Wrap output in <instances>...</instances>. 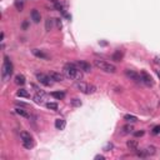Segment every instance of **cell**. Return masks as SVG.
Returning a JSON list of instances; mask_svg holds the SVG:
<instances>
[{
    "mask_svg": "<svg viewBox=\"0 0 160 160\" xmlns=\"http://www.w3.org/2000/svg\"><path fill=\"white\" fill-rule=\"evenodd\" d=\"M64 75H65L68 79L75 80V81H79V80L83 78L81 70H80L75 64H71V63H68L64 65Z\"/></svg>",
    "mask_w": 160,
    "mask_h": 160,
    "instance_id": "1",
    "label": "cell"
},
{
    "mask_svg": "<svg viewBox=\"0 0 160 160\" xmlns=\"http://www.w3.org/2000/svg\"><path fill=\"white\" fill-rule=\"evenodd\" d=\"M11 74H13V64L11 60L9 59V56H4V63H3V68H1V77L4 79V81L8 80Z\"/></svg>",
    "mask_w": 160,
    "mask_h": 160,
    "instance_id": "2",
    "label": "cell"
},
{
    "mask_svg": "<svg viewBox=\"0 0 160 160\" xmlns=\"http://www.w3.org/2000/svg\"><path fill=\"white\" fill-rule=\"evenodd\" d=\"M94 65L98 68V69H100L103 71H105V73H110V74H113V73H115L116 71V68L115 65H113V64H110L108 62H105V60H100V59H98V60H94Z\"/></svg>",
    "mask_w": 160,
    "mask_h": 160,
    "instance_id": "3",
    "label": "cell"
},
{
    "mask_svg": "<svg viewBox=\"0 0 160 160\" xmlns=\"http://www.w3.org/2000/svg\"><path fill=\"white\" fill-rule=\"evenodd\" d=\"M20 138H21V142H23V145H24L25 149H31L34 146V140H33V136L26 131H21L20 133Z\"/></svg>",
    "mask_w": 160,
    "mask_h": 160,
    "instance_id": "4",
    "label": "cell"
},
{
    "mask_svg": "<svg viewBox=\"0 0 160 160\" xmlns=\"http://www.w3.org/2000/svg\"><path fill=\"white\" fill-rule=\"evenodd\" d=\"M77 88L81 91V93L84 94H93L96 91V88H95L94 85H88V84L85 83H81V81H78L77 83Z\"/></svg>",
    "mask_w": 160,
    "mask_h": 160,
    "instance_id": "5",
    "label": "cell"
},
{
    "mask_svg": "<svg viewBox=\"0 0 160 160\" xmlns=\"http://www.w3.org/2000/svg\"><path fill=\"white\" fill-rule=\"evenodd\" d=\"M140 79H142V83H144L146 86H153L154 85V80L151 78V75L145 70L140 71Z\"/></svg>",
    "mask_w": 160,
    "mask_h": 160,
    "instance_id": "6",
    "label": "cell"
},
{
    "mask_svg": "<svg viewBox=\"0 0 160 160\" xmlns=\"http://www.w3.org/2000/svg\"><path fill=\"white\" fill-rule=\"evenodd\" d=\"M36 79H38V81H39L40 84H43L44 86H50L53 84L51 78L49 77V75L43 74V73H38L36 74Z\"/></svg>",
    "mask_w": 160,
    "mask_h": 160,
    "instance_id": "7",
    "label": "cell"
},
{
    "mask_svg": "<svg viewBox=\"0 0 160 160\" xmlns=\"http://www.w3.org/2000/svg\"><path fill=\"white\" fill-rule=\"evenodd\" d=\"M75 65H77L81 71H84V73H90L91 71V65L88 62H85V60H78Z\"/></svg>",
    "mask_w": 160,
    "mask_h": 160,
    "instance_id": "8",
    "label": "cell"
},
{
    "mask_svg": "<svg viewBox=\"0 0 160 160\" xmlns=\"http://www.w3.org/2000/svg\"><path fill=\"white\" fill-rule=\"evenodd\" d=\"M125 75L130 79V80H134V81H140L142 83V79H140V75L136 73V71H134V70H131V69H126L125 70Z\"/></svg>",
    "mask_w": 160,
    "mask_h": 160,
    "instance_id": "9",
    "label": "cell"
},
{
    "mask_svg": "<svg viewBox=\"0 0 160 160\" xmlns=\"http://www.w3.org/2000/svg\"><path fill=\"white\" fill-rule=\"evenodd\" d=\"M34 101L36 103V104H44L45 103V93L41 90H38V94L34 96Z\"/></svg>",
    "mask_w": 160,
    "mask_h": 160,
    "instance_id": "10",
    "label": "cell"
},
{
    "mask_svg": "<svg viewBox=\"0 0 160 160\" xmlns=\"http://www.w3.org/2000/svg\"><path fill=\"white\" fill-rule=\"evenodd\" d=\"M31 53H33L34 56H36V58H39V59H43V60H48L49 59V56L45 54L43 50H39V49H33Z\"/></svg>",
    "mask_w": 160,
    "mask_h": 160,
    "instance_id": "11",
    "label": "cell"
},
{
    "mask_svg": "<svg viewBox=\"0 0 160 160\" xmlns=\"http://www.w3.org/2000/svg\"><path fill=\"white\" fill-rule=\"evenodd\" d=\"M49 77L51 78V80H53V81H56V83H59V81H63V80H64V75H62L60 73H56V71H51Z\"/></svg>",
    "mask_w": 160,
    "mask_h": 160,
    "instance_id": "12",
    "label": "cell"
},
{
    "mask_svg": "<svg viewBox=\"0 0 160 160\" xmlns=\"http://www.w3.org/2000/svg\"><path fill=\"white\" fill-rule=\"evenodd\" d=\"M30 18H31V20L34 23H39L41 20V15H40V13L36 9H33L31 10V13H30Z\"/></svg>",
    "mask_w": 160,
    "mask_h": 160,
    "instance_id": "13",
    "label": "cell"
},
{
    "mask_svg": "<svg viewBox=\"0 0 160 160\" xmlns=\"http://www.w3.org/2000/svg\"><path fill=\"white\" fill-rule=\"evenodd\" d=\"M143 151H144V154H145V157H151V155H154L157 153V148L154 145H148Z\"/></svg>",
    "mask_w": 160,
    "mask_h": 160,
    "instance_id": "14",
    "label": "cell"
},
{
    "mask_svg": "<svg viewBox=\"0 0 160 160\" xmlns=\"http://www.w3.org/2000/svg\"><path fill=\"white\" fill-rule=\"evenodd\" d=\"M55 128L58 129V130H64V129H65V126H66V121L64 120V119H56L55 120Z\"/></svg>",
    "mask_w": 160,
    "mask_h": 160,
    "instance_id": "15",
    "label": "cell"
},
{
    "mask_svg": "<svg viewBox=\"0 0 160 160\" xmlns=\"http://www.w3.org/2000/svg\"><path fill=\"white\" fill-rule=\"evenodd\" d=\"M126 146L129 148L130 150H138V148H139V143H138V140H128L126 142Z\"/></svg>",
    "mask_w": 160,
    "mask_h": 160,
    "instance_id": "16",
    "label": "cell"
},
{
    "mask_svg": "<svg viewBox=\"0 0 160 160\" xmlns=\"http://www.w3.org/2000/svg\"><path fill=\"white\" fill-rule=\"evenodd\" d=\"M51 96L55 98V99H58V100H62V99L65 98V93H64V91H53Z\"/></svg>",
    "mask_w": 160,
    "mask_h": 160,
    "instance_id": "17",
    "label": "cell"
},
{
    "mask_svg": "<svg viewBox=\"0 0 160 160\" xmlns=\"http://www.w3.org/2000/svg\"><path fill=\"white\" fill-rule=\"evenodd\" d=\"M14 6H15V9H16V10L21 11L23 9H24V0H15Z\"/></svg>",
    "mask_w": 160,
    "mask_h": 160,
    "instance_id": "18",
    "label": "cell"
},
{
    "mask_svg": "<svg viewBox=\"0 0 160 160\" xmlns=\"http://www.w3.org/2000/svg\"><path fill=\"white\" fill-rule=\"evenodd\" d=\"M15 83L18 84V85H24L25 84V77L21 74H18L16 77H15Z\"/></svg>",
    "mask_w": 160,
    "mask_h": 160,
    "instance_id": "19",
    "label": "cell"
},
{
    "mask_svg": "<svg viewBox=\"0 0 160 160\" xmlns=\"http://www.w3.org/2000/svg\"><path fill=\"white\" fill-rule=\"evenodd\" d=\"M53 23H54V20H53L51 18H48L46 20H45V30H46V31H50L53 29Z\"/></svg>",
    "mask_w": 160,
    "mask_h": 160,
    "instance_id": "20",
    "label": "cell"
},
{
    "mask_svg": "<svg viewBox=\"0 0 160 160\" xmlns=\"http://www.w3.org/2000/svg\"><path fill=\"white\" fill-rule=\"evenodd\" d=\"M16 95H18V96H20V98H29L30 96V94L25 89H19L16 91Z\"/></svg>",
    "mask_w": 160,
    "mask_h": 160,
    "instance_id": "21",
    "label": "cell"
},
{
    "mask_svg": "<svg viewBox=\"0 0 160 160\" xmlns=\"http://www.w3.org/2000/svg\"><path fill=\"white\" fill-rule=\"evenodd\" d=\"M124 119L128 121V123H135V121H138V118L135 115H130V114H126V115L124 116Z\"/></svg>",
    "mask_w": 160,
    "mask_h": 160,
    "instance_id": "22",
    "label": "cell"
},
{
    "mask_svg": "<svg viewBox=\"0 0 160 160\" xmlns=\"http://www.w3.org/2000/svg\"><path fill=\"white\" fill-rule=\"evenodd\" d=\"M111 58H113V60H114V62H120V60L123 59V53H120L119 50H118L116 53H114Z\"/></svg>",
    "mask_w": 160,
    "mask_h": 160,
    "instance_id": "23",
    "label": "cell"
},
{
    "mask_svg": "<svg viewBox=\"0 0 160 160\" xmlns=\"http://www.w3.org/2000/svg\"><path fill=\"white\" fill-rule=\"evenodd\" d=\"M133 126L131 125H125V126H123V129H121V133L123 134H130V133H133Z\"/></svg>",
    "mask_w": 160,
    "mask_h": 160,
    "instance_id": "24",
    "label": "cell"
},
{
    "mask_svg": "<svg viewBox=\"0 0 160 160\" xmlns=\"http://www.w3.org/2000/svg\"><path fill=\"white\" fill-rule=\"evenodd\" d=\"M15 113H16V114H19V115H20V116H24V118H29V114L26 113L24 109H21V108H16V109H15Z\"/></svg>",
    "mask_w": 160,
    "mask_h": 160,
    "instance_id": "25",
    "label": "cell"
},
{
    "mask_svg": "<svg viewBox=\"0 0 160 160\" xmlns=\"http://www.w3.org/2000/svg\"><path fill=\"white\" fill-rule=\"evenodd\" d=\"M46 108L50 109V110H54V111H56L59 106H58V104H56V103H46Z\"/></svg>",
    "mask_w": 160,
    "mask_h": 160,
    "instance_id": "26",
    "label": "cell"
},
{
    "mask_svg": "<svg viewBox=\"0 0 160 160\" xmlns=\"http://www.w3.org/2000/svg\"><path fill=\"white\" fill-rule=\"evenodd\" d=\"M71 105L73 106H75V108H79V106H81V101L79 100V99H73V100H71Z\"/></svg>",
    "mask_w": 160,
    "mask_h": 160,
    "instance_id": "27",
    "label": "cell"
},
{
    "mask_svg": "<svg viewBox=\"0 0 160 160\" xmlns=\"http://www.w3.org/2000/svg\"><path fill=\"white\" fill-rule=\"evenodd\" d=\"M153 134H154V135H159V134H160V125H157V126H154V129H153Z\"/></svg>",
    "mask_w": 160,
    "mask_h": 160,
    "instance_id": "28",
    "label": "cell"
},
{
    "mask_svg": "<svg viewBox=\"0 0 160 160\" xmlns=\"http://www.w3.org/2000/svg\"><path fill=\"white\" fill-rule=\"evenodd\" d=\"M144 135V131L143 130H140V131H136L135 133V136H143Z\"/></svg>",
    "mask_w": 160,
    "mask_h": 160,
    "instance_id": "29",
    "label": "cell"
},
{
    "mask_svg": "<svg viewBox=\"0 0 160 160\" xmlns=\"http://www.w3.org/2000/svg\"><path fill=\"white\" fill-rule=\"evenodd\" d=\"M99 159H100V160H104L105 157H104V155H96V157H95V160H99Z\"/></svg>",
    "mask_w": 160,
    "mask_h": 160,
    "instance_id": "30",
    "label": "cell"
},
{
    "mask_svg": "<svg viewBox=\"0 0 160 160\" xmlns=\"http://www.w3.org/2000/svg\"><path fill=\"white\" fill-rule=\"evenodd\" d=\"M56 21V25H58V28H62V21H60V19H55Z\"/></svg>",
    "mask_w": 160,
    "mask_h": 160,
    "instance_id": "31",
    "label": "cell"
},
{
    "mask_svg": "<svg viewBox=\"0 0 160 160\" xmlns=\"http://www.w3.org/2000/svg\"><path fill=\"white\" fill-rule=\"evenodd\" d=\"M28 25H29V24H28V21H24V23H23V25H21V26H23V29L25 30L26 28H28Z\"/></svg>",
    "mask_w": 160,
    "mask_h": 160,
    "instance_id": "32",
    "label": "cell"
},
{
    "mask_svg": "<svg viewBox=\"0 0 160 160\" xmlns=\"http://www.w3.org/2000/svg\"><path fill=\"white\" fill-rule=\"evenodd\" d=\"M154 63H155V64H159V65H160V59H159V58H155V59H154Z\"/></svg>",
    "mask_w": 160,
    "mask_h": 160,
    "instance_id": "33",
    "label": "cell"
},
{
    "mask_svg": "<svg viewBox=\"0 0 160 160\" xmlns=\"http://www.w3.org/2000/svg\"><path fill=\"white\" fill-rule=\"evenodd\" d=\"M16 105H18V106H19V105H20V106H28L26 104H24V103H16Z\"/></svg>",
    "mask_w": 160,
    "mask_h": 160,
    "instance_id": "34",
    "label": "cell"
}]
</instances>
